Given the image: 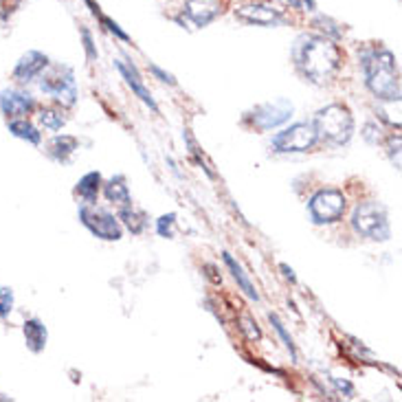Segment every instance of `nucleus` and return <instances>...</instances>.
<instances>
[{
    "instance_id": "f704fd0d",
    "label": "nucleus",
    "mask_w": 402,
    "mask_h": 402,
    "mask_svg": "<svg viewBox=\"0 0 402 402\" xmlns=\"http://www.w3.org/2000/svg\"><path fill=\"white\" fill-rule=\"evenodd\" d=\"M279 270L283 273V277H286L290 283H297V275H295V270L288 266V264H279Z\"/></svg>"
},
{
    "instance_id": "f03ea898",
    "label": "nucleus",
    "mask_w": 402,
    "mask_h": 402,
    "mask_svg": "<svg viewBox=\"0 0 402 402\" xmlns=\"http://www.w3.org/2000/svg\"><path fill=\"white\" fill-rule=\"evenodd\" d=\"M360 67L369 93L389 103L400 101V77L396 55L385 46H365L360 51Z\"/></svg>"
},
{
    "instance_id": "4468645a",
    "label": "nucleus",
    "mask_w": 402,
    "mask_h": 402,
    "mask_svg": "<svg viewBox=\"0 0 402 402\" xmlns=\"http://www.w3.org/2000/svg\"><path fill=\"white\" fill-rule=\"evenodd\" d=\"M114 69L119 71V75L125 80V84L130 86V90L146 103V106L152 110V112H159V106H157V101H154L152 93L148 90L146 82H143V77H141L139 69L134 67L130 60H114Z\"/></svg>"
},
{
    "instance_id": "4be33fe9",
    "label": "nucleus",
    "mask_w": 402,
    "mask_h": 402,
    "mask_svg": "<svg viewBox=\"0 0 402 402\" xmlns=\"http://www.w3.org/2000/svg\"><path fill=\"white\" fill-rule=\"evenodd\" d=\"M84 3L88 5V9H90V14H93L97 20H99V24H101V27L103 29H106L108 33H112L114 37H116V40H121V42H130V35L119 27V22H116V20H112L108 14H103V11H101V7L95 3V0H84Z\"/></svg>"
},
{
    "instance_id": "412c9836",
    "label": "nucleus",
    "mask_w": 402,
    "mask_h": 402,
    "mask_svg": "<svg viewBox=\"0 0 402 402\" xmlns=\"http://www.w3.org/2000/svg\"><path fill=\"white\" fill-rule=\"evenodd\" d=\"M119 220L123 222V227L130 233H132V236H141V233L148 229V216H146V211L134 209L132 204L121 207V209H119Z\"/></svg>"
},
{
    "instance_id": "9d476101",
    "label": "nucleus",
    "mask_w": 402,
    "mask_h": 402,
    "mask_svg": "<svg viewBox=\"0 0 402 402\" xmlns=\"http://www.w3.org/2000/svg\"><path fill=\"white\" fill-rule=\"evenodd\" d=\"M345 196L339 189H319L308 200V211L315 225H332L339 222L345 213Z\"/></svg>"
},
{
    "instance_id": "423d86ee",
    "label": "nucleus",
    "mask_w": 402,
    "mask_h": 402,
    "mask_svg": "<svg viewBox=\"0 0 402 402\" xmlns=\"http://www.w3.org/2000/svg\"><path fill=\"white\" fill-rule=\"evenodd\" d=\"M295 112V106L288 99H275V101H266L255 106L251 112L244 114L242 123L251 125L253 130H259V132H268V130H275L279 125L286 123Z\"/></svg>"
},
{
    "instance_id": "c9c22d12",
    "label": "nucleus",
    "mask_w": 402,
    "mask_h": 402,
    "mask_svg": "<svg viewBox=\"0 0 402 402\" xmlns=\"http://www.w3.org/2000/svg\"><path fill=\"white\" fill-rule=\"evenodd\" d=\"M204 270H207V277H209L213 283H220V281H222L220 277H216V275H213V266H211V264H204Z\"/></svg>"
},
{
    "instance_id": "1a4fd4ad",
    "label": "nucleus",
    "mask_w": 402,
    "mask_h": 402,
    "mask_svg": "<svg viewBox=\"0 0 402 402\" xmlns=\"http://www.w3.org/2000/svg\"><path fill=\"white\" fill-rule=\"evenodd\" d=\"M80 222L93 233L95 238L106 240V242H116L123 238V227L119 218H114L106 209H99L95 204H82L80 207Z\"/></svg>"
},
{
    "instance_id": "c85d7f7f",
    "label": "nucleus",
    "mask_w": 402,
    "mask_h": 402,
    "mask_svg": "<svg viewBox=\"0 0 402 402\" xmlns=\"http://www.w3.org/2000/svg\"><path fill=\"white\" fill-rule=\"evenodd\" d=\"M174 225H176V213H165L157 220V231L161 238H172L174 233Z\"/></svg>"
},
{
    "instance_id": "0eeeda50",
    "label": "nucleus",
    "mask_w": 402,
    "mask_h": 402,
    "mask_svg": "<svg viewBox=\"0 0 402 402\" xmlns=\"http://www.w3.org/2000/svg\"><path fill=\"white\" fill-rule=\"evenodd\" d=\"M317 130L313 121H299L292 123L290 128H283L281 132H277L270 141V148L277 154H299L308 152L317 146Z\"/></svg>"
},
{
    "instance_id": "f8f14e48",
    "label": "nucleus",
    "mask_w": 402,
    "mask_h": 402,
    "mask_svg": "<svg viewBox=\"0 0 402 402\" xmlns=\"http://www.w3.org/2000/svg\"><path fill=\"white\" fill-rule=\"evenodd\" d=\"M236 18L246 24H255V27H277V24L286 22V16H283L281 9L264 3H249L238 7Z\"/></svg>"
},
{
    "instance_id": "bb28decb",
    "label": "nucleus",
    "mask_w": 402,
    "mask_h": 402,
    "mask_svg": "<svg viewBox=\"0 0 402 402\" xmlns=\"http://www.w3.org/2000/svg\"><path fill=\"white\" fill-rule=\"evenodd\" d=\"M238 326H240L242 334H244L249 341H259V339H262V330L257 328V323H255L251 317H240V319H238Z\"/></svg>"
},
{
    "instance_id": "ddd939ff",
    "label": "nucleus",
    "mask_w": 402,
    "mask_h": 402,
    "mask_svg": "<svg viewBox=\"0 0 402 402\" xmlns=\"http://www.w3.org/2000/svg\"><path fill=\"white\" fill-rule=\"evenodd\" d=\"M49 64L51 60L46 53H42V51H27V53L16 62L14 71H11V77H14L18 84H31L46 71Z\"/></svg>"
},
{
    "instance_id": "2eb2a0df",
    "label": "nucleus",
    "mask_w": 402,
    "mask_h": 402,
    "mask_svg": "<svg viewBox=\"0 0 402 402\" xmlns=\"http://www.w3.org/2000/svg\"><path fill=\"white\" fill-rule=\"evenodd\" d=\"M22 334H24V345H27L29 352H33V354L44 352L46 341H49V330L40 319L31 317V319L24 321L22 323Z\"/></svg>"
},
{
    "instance_id": "9b49d317",
    "label": "nucleus",
    "mask_w": 402,
    "mask_h": 402,
    "mask_svg": "<svg viewBox=\"0 0 402 402\" xmlns=\"http://www.w3.org/2000/svg\"><path fill=\"white\" fill-rule=\"evenodd\" d=\"M37 110V101L29 93V90L22 88H5L0 93V112L9 119H18V116H29Z\"/></svg>"
},
{
    "instance_id": "7c9ffc66",
    "label": "nucleus",
    "mask_w": 402,
    "mask_h": 402,
    "mask_svg": "<svg viewBox=\"0 0 402 402\" xmlns=\"http://www.w3.org/2000/svg\"><path fill=\"white\" fill-rule=\"evenodd\" d=\"M148 69H150V73L157 77L159 82H163V84H170V86H176V80H174V75L172 73H167V71H163L159 64H154V62H150L148 64Z\"/></svg>"
},
{
    "instance_id": "39448f33",
    "label": "nucleus",
    "mask_w": 402,
    "mask_h": 402,
    "mask_svg": "<svg viewBox=\"0 0 402 402\" xmlns=\"http://www.w3.org/2000/svg\"><path fill=\"white\" fill-rule=\"evenodd\" d=\"M352 229L358 236L374 240V242H385L392 238V227H389V213L387 207L374 200L360 202L354 213H352Z\"/></svg>"
},
{
    "instance_id": "7ed1b4c3",
    "label": "nucleus",
    "mask_w": 402,
    "mask_h": 402,
    "mask_svg": "<svg viewBox=\"0 0 402 402\" xmlns=\"http://www.w3.org/2000/svg\"><path fill=\"white\" fill-rule=\"evenodd\" d=\"M315 130L319 141L334 148L347 146L354 137V114L343 103H330L315 114Z\"/></svg>"
},
{
    "instance_id": "dca6fc26",
    "label": "nucleus",
    "mask_w": 402,
    "mask_h": 402,
    "mask_svg": "<svg viewBox=\"0 0 402 402\" xmlns=\"http://www.w3.org/2000/svg\"><path fill=\"white\" fill-rule=\"evenodd\" d=\"M80 148V141L71 134H55L46 146V157L55 163H69L75 150Z\"/></svg>"
},
{
    "instance_id": "f3484780",
    "label": "nucleus",
    "mask_w": 402,
    "mask_h": 402,
    "mask_svg": "<svg viewBox=\"0 0 402 402\" xmlns=\"http://www.w3.org/2000/svg\"><path fill=\"white\" fill-rule=\"evenodd\" d=\"M7 130L11 132V137H16L20 141H27L31 146H40L42 143V132L29 116H18V119H9L7 121Z\"/></svg>"
},
{
    "instance_id": "473e14b6",
    "label": "nucleus",
    "mask_w": 402,
    "mask_h": 402,
    "mask_svg": "<svg viewBox=\"0 0 402 402\" xmlns=\"http://www.w3.org/2000/svg\"><path fill=\"white\" fill-rule=\"evenodd\" d=\"M389 157L396 163V167H400V137H392L389 139Z\"/></svg>"
},
{
    "instance_id": "20e7f679",
    "label": "nucleus",
    "mask_w": 402,
    "mask_h": 402,
    "mask_svg": "<svg viewBox=\"0 0 402 402\" xmlns=\"http://www.w3.org/2000/svg\"><path fill=\"white\" fill-rule=\"evenodd\" d=\"M37 80H40L42 93L53 99L60 108H73L77 103L80 93H77L75 73L67 64H49Z\"/></svg>"
},
{
    "instance_id": "6e6552de",
    "label": "nucleus",
    "mask_w": 402,
    "mask_h": 402,
    "mask_svg": "<svg viewBox=\"0 0 402 402\" xmlns=\"http://www.w3.org/2000/svg\"><path fill=\"white\" fill-rule=\"evenodd\" d=\"M227 0H185L176 22L187 29H204L225 14Z\"/></svg>"
},
{
    "instance_id": "6ab92c4d",
    "label": "nucleus",
    "mask_w": 402,
    "mask_h": 402,
    "mask_svg": "<svg viewBox=\"0 0 402 402\" xmlns=\"http://www.w3.org/2000/svg\"><path fill=\"white\" fill-rule=\"evenodd\" d=\"M101 183H103V178H101L99 172H88L80 180H77L75 193L86 204H95L97 202V196H99V189H101Z\"/></svg>"
},
{
    "instance_id": "b1692460",
    "label": "nucleus",
    "mask_w": 402,
    "mask_h": 402,
    "mask_svg": "<svg viewBox=\"0 0 402 402\" xmlns=\"http://www.w3.org/2000/svg\"><path fill=\"white\" fill-rule=\"evenodd\" d=\"M268 321L273 323V328H275V332L279 334L281 343L286 345V349L290 352V358H292V360H297V347H295V341H292L290 332L286 330V326H283V321H281L275 313H270V315H268Z\"/></svg>"
},
{
    "instance_id": "cd10ccee",
    "label": "nucleus",
    "mask_w": 402,
    "mask_h": 402,
    "mask_svg": "<svg viewBox=\"0 0 402 402\" xmlns=\"http://www.w3.org/2000/svg\"><path fill=\"white\" fill-rule=\"evenodd\" d=\"M80 35H82V44H84V51H86V58L90 62H95L99 58V51H97V44L93 40V33H90L88 27H82L80 29Z\"/></svg>"
},
{
    "instance_id": "c756f323",
    "label": "nucleus",
    "mask_w": 402,
    "mask_h": 402,
    "mask_svg": "<svg viewBox=\"0 0 402 402\" xmlns=\"http://www.w3.org/2000/svg\"><path fill=\"white\" fill-rule=\"evenodd\" d=\"M185 141H187V146H189V154H191V157H193V161H196L200 167H202V170H204V174L207 176H209V178H213V172L209 170V165H207L204 163V157H202V154H200V150H198V146L196 143H193V139L185 132Z\"/></svg>"
},
{
    "instance_id": "a878e982",
    "label": "nucleus",
    "mask_w": 402,
    "mask_h": 402,
    "mask_svg": "<svg viewBox=\"0 0 402 402\" xmlns=\"http://www.w3.org/2000/svg\"><path fill=\"white\" fill-rule=\"evenodd\" d=\"M14 304H16L14 290H11L9 286L0 288V321H7L9 319V315L14 313Z\"/></svg>"
},
{
    "instance_id": "aec40b11",
    "label": "nucleus",
    "mask_w": 402,
    "mask_h": 402,
    "mask_svg": "<svg viewBox=\"0 0 402 402\" xmlns=\"http://www.w3.org/2000/svg\"><path fill=\"white\" fill-rule=\"evenodd\" d=\"M103 187V196L108 198V202H114L119 207H128L132 204V198H130V189L125 185L123 176H112L108 183H101Z\"/></svg>"
},
{
    "instance_id": "a211bd4d",
    "label": "nucleus",
    "mask_w": 402,
    "mask_h": 402,
    "mask_svg": "<svg viewBox=\"0 0 402 402\" xmlns=\"http://www.w3.org/2000/svg\"><path fill=\"white\" fill-rule=\"evenodd\" d=\"M222 262H225V266L229 268V273H231V277L238 281V286H240V290L249 297L251 302H259V292L255 290V286H253V281L249 279V275L244 273V268L240 266V262H236V257H233L231 253H222Z\"/></svg>"
},
{
    "instance_id": "5701e85b",
    "label": "nucleus",
    "mask_w": 402,
    "mask_h": 402,
    "mask_svg": "<svg viewBox=\"0 0 402 402\" xmlns=\"http://www.w3.org/2000/svg\"><path fill=\"white\" fill-rule=\"evenodd\" d=\"M35 112H37V121L49 132H58V130L67 125V114H64L62 108H40Z\"/></svg>"
},
{
    "instance_id": "2f4dec72",
    "label": "nucleus",
    "mask_w": 402,
    "mask_h": 402,
    "mask_svg": "<svg viewBox=\"0 0 402 402\" xmlns=\"http://www.w3.org/2000/svg\"><path fill=\"white\" fill-rule=\"evenodd\" d=\"M286 3H288L292 9L308 11V14H313V11L317 9V3H315V0H286Z\"/></svg>"
},
{
    "instance_id": "393cba45",
    "label": "nucleus",
    "mask_w": 402,
    "mask_h": 402,
    "mask_svg": "<svg viewBox=\"0 0 402 402\" xmlns=\"http://www.w3.org/2000/svg\"><path fill=\"white\" fill-rule=\"evenodd\" d=\"M315 27L323 33V35H326V37H330V40H341V37H343V31L339 29V24H336L332 18H328V16H317L315 18Z\"/></svg>"
},
{
    "instance_id": "f257e3e1",
    "label": "nucleus",
    "mask_w": 402,
    "mask_h": 402,
    "mask_svg": "<svg viewBox=\"0 0 402 402\" xmlns=\"http://www.w3.org/2000/svg\"><path fill=\"white\" fill-rule=\"evenodd\" d=\"M292 64L306 82L323 86L341 71L343 53L330 37L321 33H304L292 44Z\"/></svg>"
},
{
    "instance_id": "72a5a7b5",
    "label": "nucleus",
    "mask_w": 402,
    "mask_h": 402,
    "mask_svg": "<svg viewBox=\"0 0 402 402\" xmlns=\"http://www.w3.org/2000/svg\"><path fill=\"white\" fill-rule=\"evenodd\" d=\"M332 383H334L336 389H339V392H343L347 398H354V385H352V383L341 381V378H332Z\"/></svg>"
}]
</instances>
